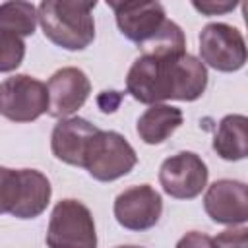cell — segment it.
<instances>
[{
    "mask_svg": "<svg viewBox=\"0 0 248 248\" xmlns=\"http://www.w3.org/2000/svg\"><path fill=\"white\" fill-rule=\"evenodd\" d=\"M207 87V68L200 58L182 52L169 56L141 54L126 76L128 93L145 105L163 101H196Z\"/></svg>",
    "mask_w": 248,
    "mask_h": 248,
    "instance_id": "6da1fadb",
    "label": "cell"
},
{
    "mask_svg": "<svg viewBox=\"0 0 248 248\" xmlns=\"http://www.w3.org/2000/svg\"><path fill=\"white\" fill-rule=\"evenodd\" d=\"M95 0H45L37 6V19L50 43L66 50H83L95 39Z\"/></svg>",
    "mask_w": 248,
    "mask_h": 248,
    "instance_id": "7a4b0ae2",
    "label": "cell"
},
{
    "mask_svg": "<svg viewBox=\"0 0 248 248\" xmlns=\"http://www.w3.org/2000/svg\"><path fill=\"white\" fill-rule=\"evenodd\" d=\"M136 163L134 147L122 134L112 130H97L83 155V169L99 182H112L128 174Z\"/></svg>",
    "mask_w": 248,
    "mask_h": 248,
    "instance_id": "3957f363",
    "label": "cell"
},
{
    "mask_svg": "<svg viewBox=\"0 0 248 248\" xmlns=\"http://www.w3.org/2000/svg\"><path fill=\"white\" fill-rule=\"evenodd\" d=\"M48 248H97L95 221L87 205L78 200H60L46 229Z\"/></svg>",
    "mask_w": 248,
    "mask_h": 248,
    "instance_id": "277c9868",
    "label": "cell"
},
{
    "mask_svg": "<svg viewBox=\"0 0 248 248\" xmlns=\"http://www.w3.org/2000/svg\"><path fill=\"white\" fill-rule=\"evenodd\" d=\"M48 110L46 83L17 74L0 83V114L12 122H33Z\"/></svg>",
    "mask_w": 248,
    "mask_h": 248,
    "instance_id": "5b68a950",
    "label": "cell"
},
{
    "mask_svg": "<svg viewBox=\"0 0 248 248\" xmlns=\"http://www.w3.org/2000/svg\"><path fill=\"white\" fill-rule=\"evenodd\" d=\"M200 56L217 72H236L246 62L244 37L232 25L207 23L200 33Z\"/></svg>",
    "mask_w": 248,
    "mask_h": 248,
    "instance_id": "8992f818",
    "label": "cell"
},
{
    "mask_svg": "<svg viewBox=\"0 0 248 248\" xmlns=\"http://www.w3.org/2000/svg\"><path fill=\"white\" fill-rule=\"evenodd\" d=\"M108 6L114 10L120 33L136 43L140 50L153 43L170 21L159 2H108Z\"/></svg>",
    "mask_w": 248,
    "mask_h": 248,
    "instance_id": "52a82bcc",
    "label": "cell"
},
{
    "mask_svg": "<svg viewBox=\"0 0 248 248\" xmlns=\"http://www.w3.org/2000/svg\"><path fill=\"white\" fill-rule=\"evenodd\" d=\"M207 165L192 151H180L163 161L159 169V182L170 198L192 200L202 194L207 184Z\"/></svg>",
    "mask_w": 248,
    "mask_h": 248,
    "instance_id": "ba28073f",
    "label": "cell"
},
{
    "mask_svg": "<svg viewBox=\"0 0 248 248\" xmlns=\"http://www.w3.org/2000/svg\"><path fill=\"white\" fill-rule=\"evenodd\" d=\"M163 213L161 194L149 184L124 190L114 200V217L128 231H147L155 227Z\"/></svg>",
    "mask_w": 248,
    "mask_h": 248,
    "instance_id": "9c48e42d",
    "label": "cell"
},
{
    "mask_svg": "<svg viewBox=\"0 0 248 248\" xmlns=\"http://www.w3.org/2000/svg\"><path fill=\"white\" fill-rule=\"evenodd\" d=\"M46 91L48 114L54 118H66L83 107L91 93V83L83 70L68 66L50 76Z\"/></svg>",
    "mask_w": 248,
    "mask_h": 248,
    "instance_id": "30bf717a",
    "label": "cell"
},
{
    "mask_svg": "<svg viewBox=\"0 0 248 248\" xmlns=\"http://www.w3.org/2000/svg\"><path fill=\"white\" fill-rule=\"evenodd\" d=\"M205 213L221 225H244L248 219V188L238 180H215L203 196Z\"/></svg>",
    "mask_w": 248,
    "mask_h": 248,
    "instance_id": "8fae6325",
    "label": "cell"
},
{
    "mask_svg": "<svg viewBox=\"0 0 248 248\" xmlns=\"http://www.w3.org/2000/svg\"><path fill=\"white\" fill-rule=\"evenodd\" d=\"M99 128L93 126L89 120L74 116V118H62L50 136V149L56 159L62 163L83 167V155L87 149L89 140L95 136Z\"/></svg>",
    "mask_w": 248,
    "mask_h": 248,
    "instance_id": "7c38bea8",
    "label": "cell"
},
{
    "mask_svg": "<svg viewBox=\"0 0 248 248\" xmlns=\"http://www.w3.org/2000/svg\"><path fill=\"white\" fill-rule=\"evenodd\" d=\"M21 176V190H19V202L14 207L12 215L17 219H35L39 217L48 202H50V182L48 178L35 170V169H19Z\"/></svg>",
    "mask_w": 248,
    "mask_h": 248,
    "instance_id": "4fadbf2b",
    "label": "cell"
},
{
    "mask_svg": "<svg viewBox=\"0 0 248 248\" xmlns=\"http://www.w3.org/2000/svg\"><path fill=\"white\" fill-rule=\"evenodd\" d=\"M182 110L170 105H151L140 118H138V136L143 143L157 145L169 140L174 130L182 126Z\"/></svg>",
    "mask_w": 248,
    "mask_h": 248,
    "instance_id": "5bb4252c",
    "label": "cell"
},
{
    "mask_svg": "<svg viewBox=\"0 0 248 248\" xmlns=\"http://www.w3.org/2000/svg\"><path fill=\"white\" fill-rule=\"evenodd\" d=\"M213 151L225 161H240L248 153V118L229 114L219 122L213 138Z\"/></svg>",
    "mask_w": 248,
    "mask_h": 248,
    "instance_id": "9a60e30c",
    "label": "cell"
},
{
    "mask_svg": "<svg viewBox=\"0 0 248 248\" xmlns=\"http://www.w3.org/2000/svg\"><path fill=\"white\" fill-rule=\"evenodd\" d=\"M37 8L31 2H4L0 4V31L16 37H29L37 27Z\"/></svg>",
    "mask_w": 248,
    "mask_h": 248,
    "instance_id": "2e32d148",
    "label": "cell"
},
{
    "mask_svg": "<svg viewBox=\"0 0 248 248\" xmlns=\"http://www.w3.org/2000/svg\"><path fill=\"white\" fill-rule=\"evenodd\" d=\"M21 176L19 170L0 167V213H12L19 202Z\"/></svg>",
    "mask_w": 248,
    "mask_h": 248,
    "instance_id": "e0dca14e",
    "label": "cell"
},
{
    "mask_svg": "<svg viewBox=\"0 0 248 248\" xmlns=\"http://www.w3.org/2000/svg\"><path fill=\"white\" fill-rule=\"evenodd\" d=\"M25 56V43L21 37L0 31V72L16 70Z\"/></svg>",
    "mask_w": 248,
    "mask_h": 248,
    "instance_id": "ac0fdd59",
    "label": "cell"
},
{
    "mask_svg": "<svg viewBox=\"0 0 248 248\" xmlns=\"http://www.w3.org/2000/svg\"><path fill=\"white\" fill-rule=\"evenodd\" d=\"M215 248H248V229L246 227H232L219 232L213 238Z\"/></svg>",
    "mask_w": 248,
    "mask_h": 248,
    "instance_id": "d6986e66",
    "label": "cell"
},
{
    "mask_svg": "<svg viewBox=\"0 0 248 248\" xmlns=\"http://www.w3.org/2000/svg\"><path fill=\"white\" fill-rule=\"evenodd\" d=\"M176 248H215V244H213L211 236H207L203 232H198V231H192V232H186L178 240Z\"/></svg>",
    "mask_w": 248,
    "mask_h": 248,
    "instance_id": "ffe728a7",
    "label": "cell"
},
{
    "mask_svg": "<svg viewBox=\"0 0 248 248\" xmlns=\"http://www.w3.org/2000/svg\"><path fill=\"white\" fill-rule=\"evenodd\" d=\"M192 6L205 16H215V14H225L234 10L236 2H192Z\"/></svg>",
    "mask_w": 248,
    "mask_h": 248,
    "instance_id": "44dd1931",
    "label": "cell"
},
{
    "mask_svg": "<svg viewBox=\"0 0 248 248\" xmlns=\"http://www.w3.org/2000/svg\"><path fill=\"white\" fill-rule=\"evenodd\" d=\"M116 248H141V246H116Z\"/></svg>",
    "mask_w": 248,
    "mask_h": 248,
    "instance_id": "7402d4cb",
    "label": "cell"
}]
</instances>
